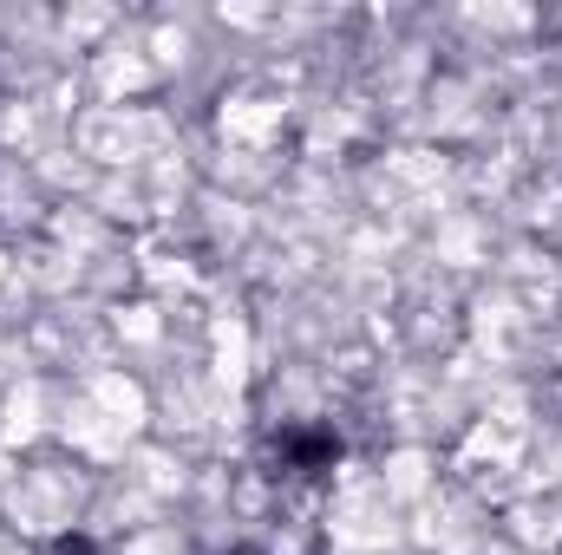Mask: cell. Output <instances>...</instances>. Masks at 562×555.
<instances>
[{
    "label": "cell",
    "mask_w": 562,
    "mask_h": 555,
    "mask_svg": "<svg viewBox=\"0 0 562 555\" xmlns=\"http://www.w3.org/2000/svg\"><path fill=\"white\" fill-rule=\"evenodd\" d=\"M53 555H99V550H92V536H59Z\"/></svg>",
    "instance_id": "1"
},
{
    "label": "cell",
    "mask_w": 562,
    "mask_h": 555,
    "mask_svg": "<svg viewBox=\"0 0 562 555\" xmlns=\"http://www.w3.org/2000/svg\"><path fill=\"white\" fill-rule=\"evenodd\" d=\"M236 555H249V550H236Z\"/></svg>",
    "instance_id": "2"
}]
</instances>
